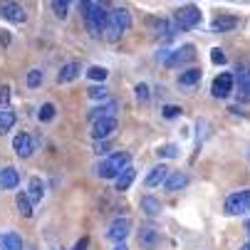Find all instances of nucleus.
<instances>
[{
	"mask_svg": "<svg viewBox=\"0 0 250 250\" xmlns=\"http://www.w3.org/2000/svg\"><path fill=\"white\" fill-rule=\"evenodd\" d=\"M84 20H87L89 35L97 38L99 32H104V25H106V20H109V10H106L104 0H94V3L84 0Z\"/></svg>",
	"mask_w": 250,
	"mask_h": 250,
	"instance_id": "f257e3e1",
	"label": "nucleus"
},
{
	"mask_svg": "<svg viewBox=\"0 0 250 250\" xmlns=\"http://www.w3.org/2000/svg\"><path fill=\"white\" fill-rule=\"evenodd\" d=\"M131 25V15L126 8H114L109 10V20L104 25V32H106V40H119L122 35L129 30Z\"/></svg>",
	"mask_w": 250,
	"mask_h": 250,
	"instance_id": "f03ea898",
	"label": "nucleus"
},
{
	"mask_svg": "<svg viewBox=\"0 0 250 250\" xmlns=\"http://www.w3.org/2000/svg\"><path fill=\"white\" fill-rule=\"evenodd\" d=\"M129 161H131V154L129 151H117V154H112L106 161H102V164H97V176H102V178H117L126 166H129Z\"/></svg>",
	"mask_w": 250,
	"mask_h": 250,
	"instance_id": "7ed1b4c3",
	"label": "nucleus"
},
{
	"mask_svg": "<svg viewBox=\"0 0 250 250\" xmlns=\"http://www.w3.org/2000/svg\"><path fill=\"white\" fill-rule=\"evenodd\" d=\"M201 22V10L196 5H184L173 13V25L176 30H193Z\"/></svg>",
	"mask_w": 250,
	"mask_h": 250,
	"instance_id": "20e7f679",
	"label": "nucleus"
},
{
	"mask_svg": "<svg viewBox=\"0 0 250 250\" xmlns=\"http://www.w3.org/2000/svg\"><path fill=\"white\" fill-rule=\"evenodd\" d=\"M226 213H230V216H248L250 213V188L228 196L226 198Z\"/></svg>",
	"mask_w": 250,
	"mask_h": 250,
	"instance_id": "39448f33",
	"label": "nucleus"
},
{
	"mask_svg": "<svg viewBox=\"0 0 250 250\" xmlns=\"http://www.w3.org/2000/svg\"><path fill=\"white\" fill-rule=\"evenodd\" d=\"M0 18H5L10 22H25L27 20L22 5L13 3V0H0Z\"/></svg>",
	"mask_w": 250,
	"mask_h": 250,
	"instance_id": "423d86ee",
	"label": "nucleus"
},
{
	"mask_svg": "<svg viewBox=\"0 0 250 250\" xmlns=\"http://www.w3.org/2000/svg\"><path fill=\"white\" fill-rule=\"evenodd\" d=\"M129 230H131V221H129V218H114V221L109 223L106 238L114 240V243H122V240L129 235Z\"/></svg>",
	"mask_w": 250,
	"mask_h": 250,
	"instance_id": "0eeeda50",
	"label": "nucleus"
},
{
	"mask_svg": "<svg viewBox=\"0 0 250 250\" xmlns=\"http://www.w3.org/2000/svg\"><path fill=\"white\" fill-rule=\"evenodd\" d=\"M233 84H235V77H233L230 72H223V75H218L216 80H213V97L226 99V97L233 92Z\"/></svg>",
	"mask_w": 250,
	"mask_h": 250,
	"instance_id": "6e6552de",
	"label": "nucleus"
},
{
	"mask_svg": "<svg viewBox=\"0 0 250 250\" xmlns=\"http://www.w3.org/2000/svg\"><path fill=\"white\" fill-rule=\"evenodd\" d=\"M114 129H117V117H104V119H97V122H94V126H92V136L99 141V139H106Z\"/></svg>",
	"mask_w": 250,
	"mask_h": 250,
	"instance_id": "1a4fd4ad",
	"label": "nucleus"
},
{
	"mask_svg": "<svg viewBox=\"0 0 250 250\" xmlns=\"http://www.w3.org/2000/svg\"><path fill=\"white\" fill-rule=\"evenodd\" d=\"M193 45H184V47H178L176 52H171V55H164V62L168 64V67H176V64H184V62H188V60H193Z\"/></svg>",
	"mask_w": 250,
	"mask_h": 250,
	"instance_id": "9d476101",
	"label": "nucleus"
},
{
	"mask_svg": "<svg viewBox=\"0 0 250 250\" xmlns=\"http://www.w3.org/2000/svg\"><path fill=\"white\" fill-rule=\"evenodd\" d=\"M13 151L20 156V159H30L32 151H35V144H32V139L27 134H18L13 139Z\"/></svg>",
	"mask_w": 250,
	"mask_h": 250,
	"instance_id": "9b49d317",
	"label": "nucleus"
},
{
	"mask_svg": "<svg viewBox=\"0 0 250 250\" xmlns=\"http://www.w3.org/2000/svg\"><path fill=\"white\" fill-rule=\"evenodd\" d=\"M136 240H139V245L144 248V250H154V248L159 245V230H156V228H151V226L139 228Z\"/></svg>",
	"mask_w": 250,
	"mask_h": 250,
	"instance_id": "f8f14e48",
	"label": "nucleus"
},
{
	"mask_svg": "<svg viewBox=\"0 0 250 250\" xmlns=\"http://www.w3.org/2000/svg\"><path fill=\"white\" fill-rule=\"evenodd\" d=\"M0 250H25L22 238L15 230H0Z\"/></svg>",
	"mask_w": 250,
	"mask_h": 250,
	"instance_id": "ddd939ff",
	"label": "nucleus"
},
{
	"mask_svg": "<svg viewBox=\"0 0 250 250\" xmlns=\"http://www.w3.org/2000/svg\"><path fill=\"white\" fill-rule=\"evenodd\" d=\"M186 186H188V176H186L184 171L168 173V178L164 181V188H166L168 193H176V191H181V188H186Z\"/></svg>",
	"mask_w": 250,
	"mask_h": 250,
	"instance_id": "4468645a",
	"label": "nucleus"
},
{
	"mask_svg": "<svg viewBox=\"0 0 250 250\" xmlns=\"http://www.w3.org/2000/svg\"><path fill=\"white\" fill-rule=\"evenodd\" d=\"M20 184V171L13 168V166H5V168H0V188L3 191H10Z\"/></svg>",
	"mask_w": 250,
	"mask_h": 250,
	"instance_id": "2eb2a0df",
	"label": "nucleus"
},
{
	"mask_svg": "<svg viewBox=\"0 0 250 250\" xmlns=\"http://www.w3.org/2000/svg\"><path fill=\"white\" fill-rule=\"evenodd\" d=\"M80 72H82L80 62H67V64L60 69V72H57V82H60V84H67V82L77 80V77H80Z\"/></svg>",
	"mask_w": 250,
	"mask_h": 250,
	"instance_id": "dca6fc26",
	"label": "nucleus"
},
{
	"mask_svg": "<svg viewBox=\"0 0 250 250\" xmlns=\"http://www.w3.org/2000/svg\"><path fill=\"white\" fill-rule=\"evenodd\" d=\"M238 99L240 102H250V67L238 72Z\"/></svg>",
	"mask_w": 250,
	"mask_h": 250,
	"instance_id": "f3484780",
	"label": "nucleus"
},
{
	"mask_svg": "<svg viewBox=\"0 0 250 250\" xmlns=\"http://www.w3.org/2000/svg\"><path fill=\"white\" fill-rule=\"evenodd\" d=\"M166 178H168V168H166L164 164H159V166H154V168L149 171V176H146V186H149V188L164 186Z\"/></svg>",
	"mask_w": 250,
	"mask_h": 250,
	"instance_id": "a211bd4d",
	"label": "nucleus"
},
{
	"mask_svg": "<svg viewBox=\"0 0 250 250\" xmlns=\"http://www.w3.org/2000/svg\"><path fill=\"white\" fill-rule=\"evenodd\" d=\"M15 112L10 109V106L8 104H0V136H3V134H8L13 126H15Z\"/></svg>",
	"mask_w": 250,
	"mask_h": 250,
	"instance_id": "6ab92c4d",
	"label": "nucleus"
},
{
	"mask_svg": "<svg viewBox=\"0 0 250 250\" xmlns=\"http://www.w3.org/2000/svg\"><path fill=\"white\" fill-rule=\"evenodd\" d=\"M131 181H134V168L131 166H126L119 176H117V181H114V191H129V186H131Z\"/></svg>",
	"mask_w": 250,
	"mask_h": 250,
	"instance_id": "aec40b11",
	"label": "nucleus"
},
{
	"mask_svg": "<svg viewBox=\"0 0 250 250\" xmlns=\"http://www.w3.org/2000/svg\"><path fill=\"white\" fill-rule=\"evenodd\" d=\"M15 206H18V213L22 218H32V198L27 193H18L15 196Z\"/></svg>",
	"mask_w": 250,
	"mask_h": 250,
	"instance_id": "412c9836",
	"label": "nucleus"
},
{
	"mask_svg": "<svg viewBox=\"0 0 250 250\" xmlns=\"http://www.w3.org/2000/svg\"><path fill=\"white\" fill-rule=\"evenodd\" d=\"M27 196L32 198V203H40L45 198V184L40 178H30V188H27Z\"/></svg>",
	"mask_w": 250,
	"mask_h": 250,
	"instance_id": "4be33fe9",
	"label": "nucleus"
},
{
	"mask_svg": "<svg viewBox=\"0 0 250 250\" xmlns=\"http://www.w3.org/2000/svg\"><path fill=\"white\" fill-rule=\"evenodd\" d=\"M117 112V104H106V106H94V109L89 112V119L97 122V119H104V117H114Z\"/></svg>",
	"mask_w": 250,
	"mask_h": 250,
	"instance_id": "5701e85b",
	"label": "nucleus"
},
{
	"mask_svg": "<svg viewBox=\"0 0 250 250\" xmlns=\"http://www.w3.org/2000/svg\"><path fill=\"white\" fill-rule=\"evenodd\" d=\"M198 80H201V69H186V72L178 75V84H184V87L198 84Z\"/></svg>",
	"mask_w": 250,
	"mask_h": 250,
	"instance_id": "b1692460",
	"label": "nucleus"
},
{
	"mask_svg": "<svg viewBox=\"0 0 250 250\" xmlns=\"http://www.w3.org/2000/svg\"><path fill=\"white\" fill-rule=\"evenodd\" d=\"M235 27V18H216L210 22V30L213 32H228Z\"/></svg>",
	"mask_w": 250,
	"mask_h": 250,
	"instance_id": "393cba45",
	"label": "nucleus"
},
{
	"mask_svg": "<svg viewBox=\"0 0 250 250\" xmlns=\"http://www.w3.org/2000/svg\"><path fill=\"white\" fill-rule=\"evenodd\" d=\"M141 208L146 210V216H159V213H161V203L154 196H144V198H141Z\"/></svg>",
	"mask_w": 250,
	"mask_h": 250,
	"instance_id": "a878e982",
	"label": "nucleus"
},
{
	"mask_svg": "<svg viewBox=\"0 0 250 250\" xmlns=\"http://www.w3.org/2000/svg\"><path fill=\"white\" fill-rule=\"evenodd\" d=\"M38 117H40V122H50V119L55 117V104L45 102V104L40 106V112H38Z\"/></svg>",
	"mask_w": 250,
	"mask_h": 250,
	"instance_id": "bb28decb",
	"label": "nucleus"
},
{
	"mask_svg": "<svg viewBox=\"0 0 250 250\" xmlns=\"http://www.w3.org/2000/svg\"><path fill=\"white\" fill-rule=\"evenodd\" d=\"M40 82H42V72H40V69H30V72H27V87H40Z\"/></svg>",
	"mask_w": 250,
	"mask_h": 250,
	"instance_id": "cd10ccee",
	"label": "nucleus"
},
{
	"mask_svg": "<svg viewBox=\"0 0 250 250\" xmlns=\"http://www.w3.org/2000/svg\"><path fill=\"white\" fill-rule=\"evenodd\" d=\"M89 80H94V82H102V80H106V69L104 67H89Z\"/></svg>",
	"mask_w": 250,
	"mask_h": 250,
	"instance_id": "c85d7f7f",
	"label": "nucleus"
},
{
	"mask_svg": "<svg viewBox=\"0 0 250 250\" xmlns=\"http://www.w3.org/2000/svg\"><path fill=\"white\" fill-rule=\"evenodd\" d=\"M156 154H159V156H164V159H173V156H178V146H173V144H166V146H161Z\"/></svg>",
	"mask_w": 250,
	"mask_h": 250,
	"instance_id": "c756f323",
	"label": "nucleus"
},
{
	"mask_svg": "<svg viewBox=\"0 0 250 250\" xmlns=\"http://www.w3.org/2000/svg\"><path fill=\"white\" fill-rule=\"evenodd\" d=\"M87 94H89L92 99H106L109 89H106V87H89V89H87Z\"/></svg>",
	"mask_w": 250,
	"mask_h": 250,
	"instance_id": "7c9ffc66",
	"label": "nucleus"
},
{
	"mask_svg": "<svg viewBox=\"0 0 250 250\" xmlns=\"http://www.w3.org/2000/svg\"><path fill=\"white\" fill-rule=\"evenodd\" d=\"M210 60H213V64H226L228 62V57H226V52L223 50H210Z\"/></svg>",
	"mask_w": 250,
	"mask_h": 250,
	"instance_id": "2f4dec72",
	"label": "nucleus"
},
{
	"mask_svg": "<svg viewBox=\"0 0 250 250\" xmlns=\"http://www.w3.org/2000/svg\"><path fill=\"white\" fill-rule=\"evenodd\" d=\"M134 94H136L139 102H146V99H149V87H146V84H136Z\"/></svg>",
	"mask_w": 250,
	"mask_h": 250,
	"instance_id": "473e14b6",
	"label": "nucleus"
},
{
	"mask_svg": "<svg viewBox=\"0 0 250 250\" xmlns=\"http://www.w3.org/2000/svg\"><path fill=\"white\" fill-rule=\"evenodd\" d=\"M52 10H55V15L62 20V18H67V3H57V0H52Z\"/></svg>",
	"mask_w": 250,
	"mask_h": 250,
	"instance_id": "72a5a7b5",
	"label": "nucleus"
},
{
	"mask_svg": "<svg viewBox=\"0 0 250 250\" xmlns=\"http://www.w3.org/2000/svg\"><path fill=\"white\" fill-rule=\"evenodd\" d=\"M178 114H181V106H164V117L166 119H173Z\"/></svg>",
	"mask_w": 250,
	"mask_h": 250,
	"instance_id": "f704fd0d",
	"label": "nucleus"
},
{
	"mask_svg": "<svg viewBox=\"0 0 250 250\" xmlns=\"http://www.w3.org/2000/svg\"><path fill=\"white\" fill-rule=\"evenodd\" d=\"M8 102H10V87L3 84L0 87V104H8Z\"/></svg>",
	"mask_w": 250,
	"mask_h": 250,
	"instance_id": "c9c22d12",
	"label": "nucleus"
},
{
	"mask_svg": "<svg viewBox=\"0 0 250 250\" xmlns=\"http://www.w3.org/2000/svg\"><path fill=\"white\" fill-rule=\"evenodd\" d=\"M87 243H89V240H87V238H82V240H80V243H77L72 250H84V248H87Z\"/></svg>",
	"mask_w": 250,
	"mask_h": 250,
	"instance_id": "e433bc0d",
	"label": "nucleus"
},
{
	"mask_svg": "<svg viewBox=\"0 0 250 250\" xmlns=\"http://www.w3.org/2000/svg\"><path fill=\"white\" fill-rule=\"evenodd\" d=\"M114 250H129V248H126V245H124V240H122V243H117V245H114Z\"/></svg>",
	"mask_w": 250,
	"mask_h": 250,
	"instance_id": "4c0bfd02",
	"label": "nucleus"
},
{
	"mask_svg": "<svg viewBox=\"0 0 250 250\" xmlns=\"http://www.w3.org/2000/svg\"><path fill=\"white\" fill-rule=\"evenodd\" d=\"M245 230H248V233H250V218H248V221H245Z\"/></svg>",
	"mask_w": 250,
	"mask_h": 250,
	"instance_id": "58836bf2",
	"label": "nucleus"
},
{
	"mask_svg": "<svg viewBox=\"0 0 250 250\" xmlns=\"http://www.w3.org/2000/svg\"><path fill=\"white\" fill-rule=\"evenodd\" d=\"M240 250H250V240H248V243H245V245H243Z\"/></svg>",
	"mask_w": 250,
	"mask_h": 250,
	"instance_id": "ea45409f",
	"label": "nucleus"
},
{
	"mask_svg": "<svg viewBox=\"0 0 250 250\" xmlns=\"http://www.w3.org/2000/svg\"><path fill=\"white\" fill-rule=\"evenodd\" d=\"M57 3H67V5H69V3H72V0H57Z\"/></svg>",
	"mask_w": 250,
	"mask_h": 250,
	"instance_id": "a19ab883",
	"label": "nucleus"
},
{
	"mask_svg": "<svg viewBox=\"0 0 250 250\" xmlns=\"http://www.w3.org/2000/svg\"><path fill=\"white\" fill-rule=\"evenodd\" d=\"M25 250H35V248H32V245H27V248H25Z\"/></svg>",
	"mask_w": 250,
	"mask_h": 250,
	"instance_id": "79ce46f5",
	"label": "nucleus"
}]
</instances>
